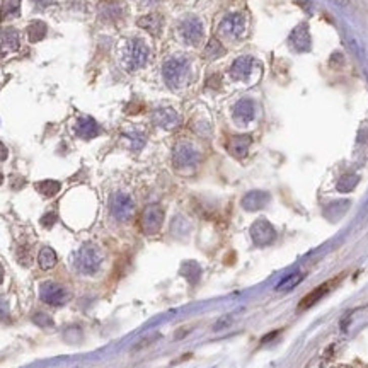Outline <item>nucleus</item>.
<instances>
[{
    "label": "nucleus",
    "instance_id": "f257e3e1",
    "mask_svg": "<svg viewBox=\"0 0 368 368\" xmlns=\"http://www.w3.org/2000/svg\"><path fill=\"white\" fill-rule=\"evenodd\" d=\"M101 254L94 246H84L77 256V268L84 273H92L99 268Z\"/></svg>",
    "mask_w": 368,
    "mask_h": 368
},
{
    "label": "nucleus",
    "instance_id": "f03ea898",
    "mask_svg": "<svg viewBox=\"0 0 368 368\" xmlns=\"http://www.w3.org/2000/svg\"><path fill=\"white\" fill-rule=\"evenodd\" d=\"M186 72H188V65L183 60H169L164 67V77L166 82L169 84L171 87H176L178 84L184 80Z\"/></svg>",
    "mask_w": 368,
    "mask_h": 368
},
{
    "label": "nucleus",
    "instance_id": "7ed1b4c3",
    "mask_svg": "<svg viewBox=\"0 0 368 368\" xmlns=\"http://www.w3.org/2000/svg\"><path fill=\"white\" fill-rule=\"evenodd\" d=\"M162 218H164V213H162L160 207L152 205V207L145 208V212L142 215V229L147 234H155L162 225Z\"/></svg>",
    "mask_w": 368,
    "mask_h": 368
},
{
    "label": "nucleus",
    "instance_id": "20e7f679",
    "mask_svg": "<svg viewBox=\"0 0 368 368\" xmlns=\"http://www.w3.org/2000/svg\"><path fill=\"white\" fill-rule=\"evenodd\" d=\"M21 46V38L19 32L14 27H6L0 31V57H6L9 53L17 51Z\"/></svg>",
    "mask_w": 368,
    "mask_h": 368
},
{
    "label": "nucleus",
    "instance_id": "39448f33",
    "mask_svg": "<svg viewBox=\"0 0 368 368\" xmlns=\"http://www.w3.org/2000/svg\"><path fill=\"white\" fill-rule=\"evenodd\" d=\"M39 295H41V300L50 305H62L67 302V292L62 287L53 285V283H45L41 287Z\"/></svg>",
    "mask_w": 368,
    "mask_h": 368
},
{
    "label": "nucleus",
    "instance_id": "423d86ee",
    "mask_svg": "<svg viewBox=\"0 0 368 368\" xmlns=\"http://www.w3.org/2000/svg\"><path fill=\"white\" fill-rule=\"evenodd\" d=\"M132 210H133L132 199L125 196V194H114L113 199H111V212L119 220H127L132 215Z\"/></svg>",
    "mask_w": 368,
    "mask_h": 368
},
{
    "label": "nucleus",
    "instance_id": "0eeeda50",
    "mask_svg": "<svg viewBox=\"0 0 368 368\" xmlns=\"http://www.w3.org/2000/svg\"><path fill=\"white\" fill-rule=\"evenodd\" d=\"M148 58V48L142 41L135 39L130 43V50H128V63L132 65L133 68L142 67L143 63L147 62Z\"/></svg>",
    "mask_w": 368,
    "mask_h": 368
},
{
    "label": "nucleus",
    "instance_id": "6e6552de",
    "mask_svg": "<svg viewBox=\"0 0 368 368\" xmlns=\"http://www.w3.org/2000/svg\"><path fill=\"white\" fill-rule=\"evenodd\" d=\"M181 32H183L184 39L188 41V43L196 45L203 36V26L198 19H188L183 22V26H181Z\"/></svg>",
    "mask_w": 368,
    "mask_h": 368
},
{
    "label": "nucleus",
    "instance_id": "1a4fd4ad",
    "mask_svg": "<svg viewBox=\"0 0 368 368\" xmlns=\"http://www.w3.org/2000/svg\"><path fill=\"white\" fill-rule=\"evenodd\" d=\"M334 283H336V279H333V281H325L324 285H320L319 288H315V290H312L310 293H307L304 299H302L299 309H309V307H312L314 304H317L320 299H324L325 293L331 290V287H333Z\"/></svg>",
    "mask_w": 368,
    "mask_h": 368
},
{
    "label": "nucleus",
    "instance_id": "9d476101",
    "mask_svg": "<svg viewBox=\"0 0 368 368\" xmlns=\"http://www.w3.org/2000/svg\"><path fill=\"white\" fill-rule=\"evenodd\" d=\"M220 29L229 36H239L244 31V17L240 14H230L222 21Z\"/></svg>",
    "mask_w": 368,
    "mask_h": 368
},
{
    "label": "nucleus",
    "instance_id": "9b49d317",
    "mask_svg": "<svg viewBox=\"0 0 368 368\" xmlns=\"http://www.w3.org/2000/svg\"><path fill=\"white\" fill-rule=\"evenodd\" d=\"M75 132H77L78 137L89 140V138L96 137V135L99 133V127H97V123L92 118H78Z\"/></svg>",
    "mask_w": 368,
    "mask_h": 368
},
{
    "label": "nucleus",
    "instance_id": "f8f14e48",
    "mask_svg": "<svg viewBox=\"0 0 368 368\" xmlns=\"http://www.w3.org/2000/svg\"><path fill=\"white\" fill-rule=\"evenodd\" d=\"M48 32V27L43 21H34L27 26V38H29L31 43H36V41H41Z\"/></svg>",
    "mask_w": 368,
    "mask_h": 368
},
{
    "label": "nucleus",
    "instance_id": "ddd939ff",
    "mask_svg": "<svg viewBox=\"0 0 368 368\" xmlns=\"http://www.w3.org/2000/svg\"><path fill=\"white\" fill-rule=\"evenodd\" d=\"M138 26L143 27V29H147L148 32H152V34H159L160 32V27H162V19L159 16H155V14H150V16H145L142 17V19L138 21Z\"/></svg>",
    "mask_w": 368,
    "mask_h": 368
},
{
    "label": "nucleus",
    "instance_id": "4468645a",
    "mask_svg": "<svg viewBox=\"0 0 368 368\" xmlns=\"http://www.w3.org/2000/svg\"><path fill=\"white\" fill-rule=\"evenodd\" d=\"M38 264L41 269H51L57 264V254L51 248H43L39 251L38 256Z\"/></svg>",
    "mask_w": 368,
    "mask_h": 368
},
{
    "label": "nucleus",
    "instance_id": "2eb2a0df",
    "mask_svg": "<svg viewBox=\"0 0 368 368\" xmlns=\"http://www.w3.org/2000/svg\"><path fill=\"white\" fill-rule=\"evenodd\" d=\"M304 273H300V271H297V273H292V274H288V276L283 279L281 283L276 287V290L278 292H287V290H293L297 285H300L302 281H304Z\"/></svg>",
    "mask_w": 368,
    "mask_h": 368
},
{
    "label": "nucleus",
    "instance_id": "dca6fc26",
    "mask_svg": "<svg viewBox=\"0 0 368 368\" xmlns=\"http://www.w3.org/2000/svg\"><path fill=\"white\" fill-rule=\"evenodd\" d=\"M60 183L58 181H51V179H46V181H41V183H36V189L39 191L41 194H45V196H55V194L60 191Z\"/></svg>",
    "mask_w": 368,
    "mask_h": 368
},
{
    "label": "nucleus",
    "instance_id": "f3484780",
    "mask_svg": "<svg viewBox=\"0 0 368 368\" xmlns=\"http://www.w3.org/2000/svg\"><path fill=\"white\" fill-rule=\"evenodd\" d=\"M19 9H21L19 0H6V4H4V7H2V12H0V19L6 21V19H11L14 16H17V14H19Z\"/></svg>",
    "mask_w": 368,
    "mask_h": 368
},
{
    "label": "nucleus",
    "instance_id": "a211bd4d",
    "mask_svg": "<svg viewBox=\"0 0 368 368\" xmlns=\"http://www.w3.org/2000/svg\"><path fill=\"white\" fill-rule=\"evenodd\" d=\"M248 145H249L248 137H235V138H232L230 150H232V153H235L237 157H242L246 153V150H248Z\"/></svg>",
    "mask_w": 368,
    "mask_h": 368
},
{
    "label": "nucleus",
    "instance_id": "6ab92c4d",
    "mask_svg": "<svg viewBox=\"0 0 368 368\" xmlns=\"http://www.w3.org/2000/svg\"><path fill=\"white\" fill-rule=\"evenodd\" d=\"M235 116L242 119H251V116H253V106H251V102L240 101L235 108Z\"/></svg>",
    "mask_w": 368,
    "mask_h": 368
},
{
    "label": "nucleus",
    "instance_id": "aec40b11",
    "mask_svg": "<svg viewBox=\"0 0 368 368\" xmlns=\"http://www.w3.org/2000/svg\"><path fill=\"white\" fill-rule=\"evenodd\" d=\"M249 70V60L248 58H239L232 67V75L234 77H244Z\"/></svg>",
    "mask_w": 368,
    "mask_h": 368
},
{
    "label": "nucleus",
    "instance_id": "412c9836",
    "mask_svg": "<svg viewBox=\"0 0 368 368\" xmlns=\"http://www.w3.org/2000/svg\"><path fill=\"white\" fill-rule=\"evenodd\" d=\"M207 55H208L210 58L220 57V55H223V48H222V45L218 43L217 39H212V41H210V45H208V48H207Z\"/></svg>",
    "mask_w": 368,
    "mask_h": 368
},
{
    "label": "nucleus",
    "instance_id": "4be33fe9",
    "mask_svg": "<svg viewBox=\"0 0 368 368\" xmlns=\"http://www.w3.org/2000/svg\"><path fill=\"white\" fill-rule=\"evenodd\" d=\"M189 160H193V152H191L189 148H179L178 162H181V164H188Z\"/></svg>",
    "mask_w": 368,
    "mask_h": 368
},
{
    "label": "nucleus",
    "instance_id": "5701e85b",
    "mask_svg": "<svg viewBox=\"0 0 368 368\" xmlns=\"http://www.w3.org/2000/svg\"><path fill=\"white\" fill-rule=\"evenodd\" d=\"M57 222V215H55L53 212L51 213H46V215L41 218V225L43 227H46V229H50L51 225H53V223Z\"/></svg>",
    "mask_w": 368,
    "mask_h": 368
},
{
    "label": "nucleus",
    "instance_id": "b1692460",
    "mask_svg": "<svg viewBox=\"0 0 368 368\" xmlns=\"http://www.w3.org/2000/svg\"><path fill=\"white\" fill-rule=\"evenodd\" d=\"M34 320H36V322H38L39 325H51V324H53V320L46 317L45 314H36Z\"/></svg>",
    "mask_w": 368,
    "mask_h": 368
},
{
    "label": "nucleus",
    "instance_id": "393cba45",
    "mask_svg": "<svg viewBox=\"0 0 368 368\" xmlns=\"http://www.w3.org/2000/svg\"><path fill=\"white\" fill-rule=\"evenodd\" d=\"M7 155H9V150H7V147L4 145L2 142H0V162H4L7 159Z\"/></svg>",
    "mask_w": 368,
    "mask_h": 368
},
{
    "label": "nucleus",
    "instance_id": "a878e982",
    "mask_svg": "<svg viewBox=\"0 0 368 368\" xmlns=\"http://www.w3.org/2000/svg\"><path fill=\"white\" fill-rule=\"evenodd\" d=\"M2 279H4V269L0 266V283H2Z\"/></svg>",
    "mask_w": 368,
    "mask_h": 368
},
{
    "label": "nucleus",
    "instance_id": "bb28decb",
    "mask_svg": "<svg viewBox=\"0 0 368 368\" xmlns=\"http://www.w3.org/2000/svg\"><path fill=\"white\" fill-rule=\"evenodd\" d=\"M4 183V176H2V172H0V184Z\"/></svg>",
    "mask_w": 368,
    "mask_h": 368
},
{
    "label": "nucleus",
    "instance_id": "cd10ccee",
    "mask_svg": "<svg viewBox=\"0 0 368 368\" xmlns=\"http://www.w3.org/2000/svg\"><path fill=\"white\" fill-rule=\"evenodd\" d=\"M339 4H348V0H338Z\"/></svg>",
    "mask_w": 368,
    "mask_h": 368
},
{
    "label": "nucleus",
    "instance_id": "c85d7f7f",
    "mask_svg": "<svg viewBox=\"0 0 368 368\" xmlns=\"http://www.w3.org/2000/svg\"><path fill=\"white\" fill-rule=\"evenodd\" d=\"M336 368H349V366H336Z\"/></svg>",
    "mask_w": 368,
    "mask_h": 368
}]
</instances>
